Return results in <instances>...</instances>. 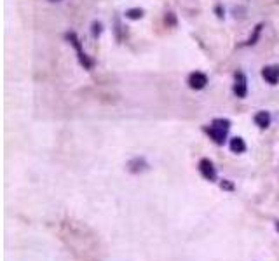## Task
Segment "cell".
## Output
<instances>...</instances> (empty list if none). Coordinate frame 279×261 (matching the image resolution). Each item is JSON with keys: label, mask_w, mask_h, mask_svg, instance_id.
Listing matches in <instances>:
<instances>
[{"label": "cell", "mask_w": 279, "mask_h": 261, "mask_svg": "<svg viewBox=\"0 0 279 261\" xmlns=\"http://www.w3.org/2000/svg\"><path fill=\"white\" fill-rule=\"evenodd\" d=\"M222 188H225V190H232V188H234V186L231 185V183L229 181H222Z\"/></svg>", "instance_id": "7c38bea8"}, {"label": "cell", "mask_w": 279, "mask_h": 261, "mask_svg": "<svg viewBox=\"0 0 279 261\" xmlns=\"http://www.w3.org/2000/svg\"><path fill=\"white\" fill-rule=\"evenodd\" d=\"M126 16H128L129 20H140V18L143 16V11H141V9H129V11L126 12Z\"/></svg>", "instance_id": "30bf717a"}, {"label": "cell", "mask_w": 279, "mask_h": 261, "mask_svg": "<svg viewBox=\"0 0 279 261\" xmlns=\"http://www.w3.org/2000/svg\"><path fill=\"white\" fill-rule=\"evenodd\" d=\"M68 40H70V42H72L73 44V47H75L77 49V52H79V58H80V63H82L84 65V66H86V68H91V61H89L88 60V56H86V54H84V52H82V49H80V44H79V39H77V37H75V33H68Z\"/></svg>", "instance_id": "5b68a950"}, {"label": "cell", "mask_w": 279, "mask_h": 261, "mask_svg": "<svg viewBox=\"0 0 279 261\" xmlns=\"http://www.w3.org/2000/svg\"><path fill=\"white\" fill-rule=\"evenodd\" d=\"M231 150L234 153H243L246 152V143H244L243 138H232L231 139Z\"/></svg>", "instance_id": "9c48e42d"}, {"label": "cell", "mask_w": 279, "mask_h": 261, "mask_svg": "<svg viewBox=\"0 0 279 261\" xmlns=\"http://www.w3.org/2000/svg\"><path fill=\"white\" fill-rule=\"evenodd\" d=\"M234 94L237 98H246L248 94V84L244 73H235V84H234Z\"/></svg>", "instance_id": "277c9868"}, {"label": "cell", "mask_w": 279, "mask_h": 261, "mask_svg": "<svg viewBox=\"0 0 279 261\" xmlns=\"http://www.w3.org/2000/svg\"><path fill=\"white\" fill-rule=\"evenodd\" d=\"M206 84H208V77L204 75L203 71H194V73H190V77H188V86H190L192 89H195V91L204 89Z\"/></svg>", "instance_id": "3957f363"}, {"label": "cell", "mask_w": 279, "mask_h": 261, "mask_svg": "<svg viewBox=\"0 0 279 261\" xmlns=\"http://www.w3.org/2000/svg\"><path fill=\"white\" fill-rule=\"evenodd\" d=\"M101 33V24L100 23H93V35H100Z\"/></svg>", "instance_id": "8fae6325"}, {"label": "cell", "mask_w": 279, "mask_h": 261, "mask_svg": "<svg viewBox=\"0 0 279 261\" xmlns=\"http://www.w3.org/2000/svg\"><path fill=\"white\" fill-rule=\"evenodd\" d=\"M231 127V120L227 119H216L213 120V124L209 127H206V132L209 134V138L216 143V145H223L227 139V130Z\"/></svg>", "instance_id": "6da1fadb"}, {"label": "cell", "mask_w": 279, "mask_h": 261, "mask_svg": "<svg viewBox=\"0 0 279 261\" xmlns=\"http://www.w3.org/2000/svg\"><path fill=\"white\" fill-rule=\"evenodd\" d=\"M262 77L267 80L271 86H276L279 82V70L278 68H272V66H265L262 70Z\"/></svg>", "instance_id": "52a82bcc"}, {"label": "cell", "mask_w": 279, "mask_h": 261, "mask_svg": "<svg viewBox=\"0 0 279 261\" xmlns=\"http://www.w3.org/2000/svg\"><path fill=\"white\" fill-rule=\"evenodd\" d=\"M276 228H278V230H279V221H278V223H276Z\"/></svg>", "instance_id": "4fadbf2b"}, {"label": "cell", "mask_w": 279, "mask_h": 261, "mask_svg": "<svg viewBox=\"0 0 279 261\" xmlns=\"http://www.w3.org/2000/svg\"><path fill=\"white\" fill-rule=\"evenodd\" d=\"M255 124L260 127V129H265V127L271 126V115L267 111H258L255 115Z\"/></svg>", "instance_id": "ba28073f"}, {"label": "cell", "mask_w": 279, "mask_h": 261, "mask_svg": "<svg viewBox=\"0 0 279 261\" xmlns=\"http://www.w3.org/2000/svg\"><path fill=\"white\" fill-rule=\"evenodd\" d=\"M199 171H201V174H203V178L208 179V181H215L216 179V169L209 158H203V160H201Z\"/></svg>", "instance_id": "7a4b0ae2"}, {"label": "cell", "mask_w": 279, "mask_h": 261, "mask_svg": "<svg viewBox=\"0 0 279 261\" xmlns=\"http://www.w3.org/2000/svg\"><path fill=\"white\" fill-rule=\"evenodd\" d=\"M128 169H129V173H135V174L136 173H143V171L148 169V164H147V160H145L143 157H136L128 164Z\"/></svg>", "instance_id": "8992f818"}, {"label": "cell", "mask_w": 279, "mask_h": 261, "mask_svg": "<svg viewBox=\"0 0 279 261\" xmlns=\"http://www.w3.org/2000/svg\"><path fill=\"white\" fill-rule=\"evenodd\" d=\"M51 2H60V0H51Z\"/></svg>", "instance_id": "5bb4252c"}]
</instances>
